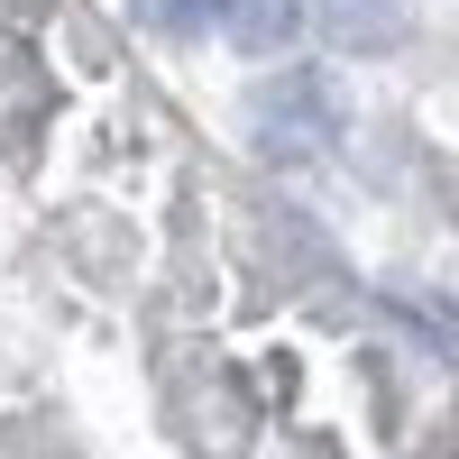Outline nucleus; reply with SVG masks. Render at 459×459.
Returning a JSON list of instances; mask_svg holds the SVG:
<instances>
[{"label":"nucleus","instance_id":"3","mask_svg":"<svg viewBox=\"0 0 459 459\" xmlns=\"http://www.w3.org/2000/svg\"><path fill=\"white\" fill-rule=\"evenodd\" d=\"M221 10L230 0H138V19L157 37H203V28H221Z\"/></svg>","mask_w":459,"mask_h":459},{"label":"nucleus","instance_id":"1","mask_svg":"<svg viewBox=\"0 0 459 459\" xmlns=\"http://www.w3.org/2000/svg\"><path fill=\"white\" fill-rule=\"evenodd\" d=\"M248 138H257V157H276V166L322 157V147L340 138V92H331V74H322V65L266 74V83L248 92Z\"/></svg>","mask_w":459,"mask_h":459},{"label":"nucleus","instance_id":"2","mask_svg":"<svg viewBox=\"0 0 459 459\" xmlns=\"http://www.w3.org/2000/svg\"><path fill=\"white\" fill-rule=\"evenodd\" d=\"M221 28H230V47H248V56H276L285 37L303 28V10H294V0H230V10H221Z\"/></svg>","mask_w":459,"mask_h":459}]
</instances>
